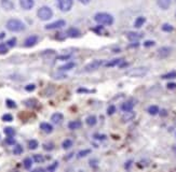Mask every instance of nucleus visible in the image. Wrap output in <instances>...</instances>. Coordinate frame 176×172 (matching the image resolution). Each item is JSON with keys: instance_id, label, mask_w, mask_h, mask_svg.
Masks as SVG:
<instances>
[{"instance_id": "nucleus-1", "label": "nucleus", "mask_w": 176, "mask_h": 172, "mask_svg": "<svg viewBox=\"0 0 176 172\" xmlns=\"http://www.w3.org/2000/svg\"><path fill=\"white\" fill-rule=\"evenodd\" d=\"M94 21L100 25H105V26H110L114 24V16L109 13L105 12H100V13L95 14Z\"/></svg>"}, {"instance_id": "nucleus-2", "label": "nucleus", "mask_w": 176, "mask_h": 172, "mask_svg": "<svg viewBox=\"0 0 176 172\" xmlns=\"http://www.w3.org/2000/svg\"><path fill=\"white\" fill-rule=\"evenodd\" d=\"M7 29L13 32L23 31V30H25V24L22 21H19V19H9L8 23H7Z\"/></svg>"}, {"instance_id": "nucleus-3", "label": "nucleus", "mask_w": 176, "mask_h": 172, "mask_svg": "<svg viewBox=\"0 0 176 172\" xmlns=\"http://www.w3.org/2000/svg\"><path fill=\"white\" fill-rule=\"evenodd\" d=\"M147 73H148V69L146 67H137L127 70L125 74L131 78H142V76H145Z\"/></svg>"}, {"instance_id": "nucleus-4", "label": "nucleus", "mask_w": 176, "mask_h": 172, "mask_svg": "<svg viewBox=\"0 0 176 172\" xmlns=\"http://www.w3.org/2000/svg\"><path fill=\"white\" fill-rule=\"evenodd\" d=\"M37 15L41 21H49L53 16V11L49 7H41L37 12Z\"/></svg>"}, {"instance_id": "nucleus-5", "label": "nucleus", "mask_w": 176, "mask_h": 172, "mask_svg": "<svg viewBox=\"0 0 176 172\" xmlns=\"http://www.w3.org/2000/svg\"><path fill=\"white\" fill-rule=\"evenodd\" d=\"M73 0H57V5L61 11L63 12H68L73 8Z\"/></svg>"}, {"instance_id": "nucleus-6", "label": "nucleus", "mask_w": 176, "mask_h": 172, "mask_svg": "<svg viewBox=\"0 0 176 172\" xmlns=\"http://www.w3.org/2000/svg\"><path fill=\"white\" fill-rule=\"evenodd\" d=\"M102 64H103V60H98V59L93 60L92 62H90V64H88L87 66H85L84 71H85V72H91V71L97 70Z\"/></svg>"}, {"instance_id": "nucleus-7", "label": "nucleus", "mask_w": 176, "mask_h": 172, "mask_svg": "<svg viewBox=\"0 0 176 172\" xmlns=\"http://www.w3.org/2000/svg\"><path fill=\"white\" fill-rule=\"evenodd\" d=\"M172 53V47L170 46H162L158 50V57L159 58H166Z\"/></svg>"}, {"instance_id": "nucleus-8", "label": "nucleus", "mask_w": 176, "mask_h": 172, "mask_svg": "<svg viewBox=\"0 0 176 172\" xmlns=\"http://www.w3.org/2000/svg\"><path fill=\"white\" fill-rule=\"evenodd\" d=\"M66 26V22L64 19H58V21L54 22V23H51V24L46 25V29L52 30V29H58V28H62V27Z\"/></svg>"}, {"instance_id": "nucleus-9", "label": "nucleus", "mask_w": 176, "mask_h": 172, "mask_svg": "<svg viewBox=\"0 0 176 172\" xmlns=\"http://www.w3.org/2000/svg\"><path fill=\"white\" fill-rule=\"evenodd\" d=\"M37 42H38V37L35 36V35H33V36H29V37L25 40L24 45L26 46V47H31V46L35 45Z\"/></svg>"}, {"instance_id": "nucleus-10", "label": "nucleus", "mask_w": 176, "mask_h": 172, "mask_svg": "<svg viewBox=\"0 0 176 172\" xmlns=\"http://www.w3.org/2000/svg\"><path fill=\"white\" fill-rule=\"evenodd\" d=\"M19 4L24 10H30V9H33L35 1L34 0H19Z\"/></svg>"}, {"instance_id": "nucleus-11", "label": "nucleus", "mask_w": 176, "mask_h": 172, "mask_svg": "<svg viewBox=\"0 0 176 172\" xmlns=\"http://www.w3.org/2000/svg\"><path fill=\"white\" fill-rule=\"evenodd\" d=\"M0 3H1V7L7 11H11L14 9V3L12 0H1Z\"/></svg>"}, {"instance_id": "nucleus-12", "label": "nucleus", "mask_w": 176, "mask_h": 172, "mask_svg": "<svg viewBox=\"0 0 176 172\" xmlns=\"http://www.w3.org/2000/svg\"><path fill=\"white\" fill-rule=\"evenodd\" d=\"M158 7L162 10H168L171 7V3H172V0H157Z\"/></svg>"}, {"instance_id": "nucleus-13", "label": "nucleus", "mask_w": 176, "mask_h": 172, "mask_svg": "<svg viewBox=\"0 0 176 172\" xmlns=\"http://www.w3.org/2000/svg\"><path fill=\"white\" fill-rule=\"evenodd\" d=\"M127 37L130 41H135V42H137V41L143 37V35H142V33H138V32L130 31L127 33Z\"/></svg>"}, {"instance_id": "nucleus-14", "label": "nucleus", "mask_w": 176, "mask_h": 172, "mask_svg": "<svg viewBox=\"0 0 176 172\" xmlns=\"http://www.w3.org/2000/svg\"><path fill=\"white\" fill-rule=\"evenodd\" d=\"M133 108H134V103L131 101H127L124 103H122L121 105V110L123 112H130V111L133 110Z\"/></svg>"}, {"instance_id": "nucleus-15", "label": "nucleus", "mask_w": 176, "mask_h": 172, "mask_svg": "<svg viewBox=\"0 0 176 172\" xmlns=\"http://www.w3.org/2000/svg\"><path fill=\"white\" fill-rule=\"evenodd\" d=\"M63 118H64V116H63L62 113H54V114L51 116V121L54 124H60V123H62Z\"/></svg>"}, {"instance_id": "nucleus-16", "label": "nucleus", "mask_w": 176, "mask_h": 172, "mask_svg": "<svg viewBox=\"0 0 176 172\" xmlns=\"http://www.w3.org/2000/svg\"><path fill=\"white\" fill-rule=\"evenodd\" d=\"M40 129L42 131L46 132V133H51V132L53 131V127H52L49 123H41Z\"/></svg>"}, {"instance_id": "nucleus-17", "label": "nucleus", "mask_w": 176, "mask_h": 172, "mask_svg": "<svg viewBox=\"0 0 176 172\" xmlns=\"http://www.w3.org/2000/svg\"><path fill=\"white\" fill-rule=\"evenodd\" d=\"M67 35L70 38H78L80 36V31L77 28H69L67 30Z\"/></svg>"}, {"instance_id": "nucleus-18", "label": "nucleus", "mask_w": 176, "mask_h": 172, "mask_svg": "<svg viewBox=\"0 0 176 172\" xmlns=\"http://www.w3.org/2000/svg\"><path fill=\"white\" fill-rule=\"evenodd\" d=\"M82 126V123L80 121H73L68 124V128L71 129V130H75V129H79Z\"/></svg>"}, {"instance_id": "nucleus-19", "label": "nucleus", "mask_w": 176, "mask_h": 172, "mask_svg": "<svg viewBox=\"0 0 176 172\" xmlns=\"http://www.w3.org/2000/svg\"><path fill=\"white\" fill-rule=\"evenodd\" d=\"M145 23H146V19H145L144 16H139V17H137V19H135L134 27H135V28H141Z\"/></svg>"}, {"instance_id": "nucleus-20", "label": "nucleus", "mask_w": 176, "mask_h": 172, "mask_svg": "<svg viewBox=\"0 0 176 172\" xmlns=\"http://www.w3.org/2000/svg\"><path fill=\"white\" fill-rule=\"evenodd\" d=\"M76 67V64H73V62H67L66 64L62 66V67L58 68V71L60 72H63V71H67V70H71L73 68Z\"/></svg>"}, {"instance_id": "nucleus-21", "label": "nucleus", "mask_w": 176, "mask_h": 172, "mask_svg": "<svg viewBox=\"0 0 176 172\" xmlns=\"http://www.w3.org/2000/svg\"><path fill=\"white\" fill-rule=\"evenodd\" d=\"M124 113L125 114L123 115V117H122V121L123 122H130L135 117V113L132 112V111H130V112H124Z\"/></svg>"}, {"instance_id": "nucleus-22", "label": "nucleus", "mask_w": 176, "mask_h": 172, "mask_svg": "<svg viewBox=\"0 0 176 172\" xmlns=\"http://www.w3.org/2000/svg\"><path fill=\"white\" fill-rule=\"evenodd\" d=\"M123 59L121 58H116V59H112V60H109L108 62H106L105 66L106 67H115V66H118L120 62H122Z\"/></svg>"}, {"instance_id": "nucleus-23", "label": "nucleus", "mask_w": 176, "mask_h": 172, "mask_svg": "<svg viewBox=\"0 0 176 172\" xmlns=\"http://www.w3.org/2000/svg\"><path fill=\"white\" fill-rule=\"evenodd\" d=\"M85 122H87V124L89 125V126H95L96 125V123H97V119H96V117H95L94 115H90L89 117H87V119H85Z\"/></svg>"}, {"instance_id": "nucleus-24", "label": "nucleus", "mask_w": 176, "mask_h": 172, "mask_svg": "<svg viewBox=\"0 0 176 172\" xmlns=\"http://www.w3.org/2000/svg\"><path fill=\"white\" fill-rule=\"evenodd\" d=\"M37 105H38V101L36 99H28L25 101V105L28 108H31V109L37 107Z\"/></svg>"}, {"instance_id": "nucleus-25", "label": "nucleus", "mask_w": 176, "mask_h": 172, "mask_svg": "<svg viewBox=\"0 0 176 172\" xmlns=\"http://www.w3.org/2000/svg\"><path fill=\"white\" fill-rule=\"evenodd\" d=\"M159 112H160L159 107H157V105H150L148 108V113L150 115H157Z\"/></svg>"}, {"instance_id": "nucleus-26", "label": "nucleus", "mask_w": 176, "mask_h": 172, "mask_svg": "<svg viewBox=\"0 0 176 172\" xmlns=\"http://www.w3.org/2000/svg\"><path fill=\"white\" fill-rule=\"evenodd\" d=\"M161 78H162L163 80H171V79H176V71H171V72H169V73H165V74H163Z\"/></svg>"}, {"instance_id": "nucleus-27", "label": "nucleus", "mask_w": 176, "mask_h": 172, "mask_svg": "<svg viewBox=\"0 0 176 172\" xmlns=\"http://www.w3.org/2000/svg\"><path fill=\"white\" fill-rule=\"evenodd\" d=\"M23 164H24V167L25 169H30L31 168V165H33V160H31V158H29V157H27V158H25L24 161H23Z\"/></svg>"}, {"instance_id": "nucleus-28", "label": "nucleus", "mask_w": 176, "mask_h": 172, "mask_svg": "<svg viewBox=\"0 0 176 172\" xmlns=\"http://www.w3.org/2000/svg\"><path fill=\"white\" fill-rule=\"evenodd\" d=\"M73 140L70 139H66L64 142H63V148H65V150H68V148H70L73 146Z\"/></svg>"}, {"instance_id": "nucleus-29", "label": "nucleus", "mask_w": 176, "mask_h": 172, "mask_svg": "<svg viewBox=\"0 0 176 172\" xmlns=\"http://www.w3.org/2000/svg\"><path fill=\"white\" fill-rule=\"evenodd\" d=\"M4 133L8 136V137H14V134H15V130L11 127H7L4 128Z\"/></svg>"}, {"instance_id": "nucleus-30", "label": "nucleus", "mask_w": 176, "mask_h": 172, "mask_svg": "<svg viewBox=\"0 0 176 172\" xmlns=\"http://www.w3.org/2000/svg\"><path fill=\"white\" fill-rule=\"evenodd\" d=\"M28 146H29L30 150H36L38 148V141L37 140H30L28 142Z\"/></svg>"}, {"instance_id": "nucleus-31", "label": "nucleus", "mask_w": 176, "mask_h": 172, "mask_svg": "<svg viewBox=\"0 0 176 172\" xmlns=\"http://www.w3.org/2000/svg\"><path fill=\"white\" fill-rule=\"evenodd\" d=\"M173 26L170 24H163L162 25V30L165 32H171V31H173Z\"/></svg>"}, {"instance_id": "nucleus-32", "label": "nucleus", "mask_w": 176, "mask_h": 172, "mask_svg": "<svg viewBox=\"0 0 176 172\" xmlns=\"http://www.w3.org/2000/svg\"><path fill=\"white\" fill-rule=\"evenodd\" d=\"M13 153L14 155H19V154L23 153V148L21 145H15L14 146V150H13Z\"/></svg>"}, {"instance_id": "nucleus-33", "label": "nucleus", "mask_w": 176, "mask_h": 172, "mask_svg": "<svg viewBox=\"0 0 176 172\" xmlns=\"http://www.w3.org/2000/svg\"><path fill=\"white\" fill-rule=\"evenodd\" d=\"M8 52L7 43H0V54H6Z\"/></svg>"}, {"instance_id": "nucleus-34", "label": "nucleus", "mask_w": 176, "mask_h": 172, "mask_svg": "<svg viewBox=\"0 0 176 172\" xmlns=\"http://www.w3.org/2000/svg\"><path fill=\"white\" fill-rule=\"evenodd\" d=\"M7 107L8 108H11V109H15L16 108V103L11 99H7Z\"/></svg>"}, {"instance_id": "nucleus-35", "label": "nucleus", "mask_w": 176, "mask_h": 172, "mask_svg": "<svg viewBox=\"0 0 176 172\" xmlns=\"http://www.w3.org/2000/svg\"><path fill=\"white\" fill-rule=\"evenodd\" d=\"M90 153H91V150H81V152H79V153H78V157H79V158H82V157H84V156L89 155Z\"/></svg>"}, {"instance_id": "nucleus-36", "label": "nucleus", "mask_w": 176, "mask_h": 172, "mask_svg": "<svg viewBox=\"0 0 176 172\" xmlns=\"http://www.w3.org/2000/svg\"><path fill=\"white\" fill-rule=\"evenodd\" d=\"M2 121L3 122H12L13 121V116L11 114H4L2 116Z\"/></svg>"}, {"instance_id": "nucleus-37", "label": "nucleus", "mask_w": 176, "mask_h": 172, "mask_svg": "<svg viewBox=\"0 0 176 172\" xmlns=\"http://www.w3.org/2000/svg\"><path fill=\"white\" fill-rule=\"evenodd\" d=\"M115 112H116V107L112 105H109L108 109H107V114H108V115H112Z\"/></svg>"}, {"instance_id": "nucleus-38", "label": "nucleus", "mask_w": 176, "mask_h": 172, "mask_svg": "<svg viewBox=\"0 0 176 172\" xmlns=\"http://www.w3.org/2000/svg\"><path fill=\"white\" fill-rule=\"evenodd\" d=\"M15 43H16V39H15V38H12V39H10V40L7 42V45H8L9 47H13V46L15 45Z\"/></svg>"}, {"instance_id": "nucleus-39", "label": "nucleus", "mask_w": 176, "mask_h": 172, "mask_svg": "<svg viewBox=\"0 0 176 172\" xmlns=\"http://www.w3.org/2000/svg\"><path fill=\"white\" fill-rule=\"evenodd\" d=\"M34 160H35L36 162L40 164V162H42V161L44 160V158L41 155H35V156H34Z\"/></svg>"}, {"instance_id": "nucleus-40", "label": "nucleus", "mask_w": 176, "mask_h": 172, "mask_svg": "<svg viewBox=\"0 0 176 172\" xmlns=\"http://www.w3.org/2000/svg\"><path fill=\"white\" fill-rule=\"evenodd\" d=\"M6 143L9 145H14L15 144V140H14L13 137H8L6 139Z\"/></svg>"}, {"instance_id": "nucleus-41", "label": "nucleus", "mask_w": 176, "mask_h": 172, "mask_svg": "<svg viewBox=\"0 0 176 172\" xmlns=\"http://www.w3.org/2000/svg\"><path fill=\"white\" fill-rule=\"evenodd\" d=\"M43 148L46 150H52L53 148H54V146H53V144H52V143H49V144H48V143H46V144H43Z\"/></svg>"}, {"instance_id": "nucleus-42", "label": "nucleus", "mask_w": 176, "mask_h": 172, "mask_svg": "<svg viewBox=\"0 0 176 172\" xmlns=\"http://www.w3.org/2000/svg\"><path fill=\"white\" fill-rule=\"evenodd\" d=\"M154 42L150 40L146 41V42L144 43V46H146V47H150V46H154Z\"/></svg>"}, {"instance_id": "nucleus-43", "label": "nucleus", "mask_w": 176, "mask_h": 172, "mask_svg": "<svg viewBox=\"0 0 176 172\" xmlns=\"http://www.w3.org/2000/svg\"><path fill=\"white\" fill-rule=\"evenodd\" d=\"M25 89L27 91H33L34 89H35V85L34 84H30V85H27L26 87H25Z\"/></svg>"}, {"instance_id": "nucleus-44", "label": "nucleus", "mask_w": 176, "mask_h": 172, "mask_svg": "<svg viewBox=\"0 0 176 172\" xmlns=\"http://www.w3.org/2000/svg\"><path fill=\"white\" fill-rule=\"evenodd\" d=\"M56 167H57V162H54L52 166L48 167V170H49V171H54V170L56 169Z\"/></svg>"}, {"instance_id": "nucleus-45", "label": "nucleus", "mask_w": 176, "mask_h": 172, "mask_svg": "<svg viewBox=\"0 0 176 172\" xmlns=\"http://www.w3.org/2000/svg\"><path fill=\"white\" fill-rule=\"evenodd\" d=\"M53 78H54V79H65V78H67V75H63V74H53Z\"/></svg>"}, {"instance_id": "nucleus-46", "label": "nucleus", "mask_w": 176, "mask_h": 172, "mask_svg": "<svg viewBox=\"0 0 176 172\" xmlns=\"http://www.w3.org/2000/svg\"><path fill=\"white\" fill-rule=\"evenodd\" d=\"M166 86H168L169 89H175L176 88V84L175 83H169Z\"/></svg>"}, {"instance_id": "nucleus-47", "label": "nucleus", "mask_w": 176, "mask_h": 172, "mask_svg": "<svg viewBox=\"0 0 176 172\" xmlns=\"http://www.w3.org/2000/svg\"><path fill=\"white\" fill-rule=\"evenodd\" d=\"M78 93H90V90H88V89H85V88H79Z\"/></svg>"}, {"instance_id": "nucleus-48", "label": "nucleus", "mask_w": 176, "mask_h": 172, "mask_svg": "<svg viewBox=\"0 0 176 172\" xmlns=\"http://www.w3.org/2000/svg\"><path fill=\"white\" fill-rule=\"evenodd\" d=\"M79 1H80V2H81L82 4H89L91 0H79Z\"/></svg>"}, {"instance_id": "nucleus-49", "label": "nucleus", "mask_w": 176, "mask_h": 172, "mask_svg": "<svg viewBox=\"0 0 176 172\" xmlns=\"http://www.w3.org/2000/svg\"><path fill=\"white\" fill-rule=\"evenodd\" d=\"M131 164H132V161H127V165H125V169H129L131 167Z\"/></svg>"}, {"instance_id": "nucleus-50", "label": "nucleus", "mask_w": 176, "mask_h": 172, "mask_svg": "<svg viewBox=\"0 0 176 172\" xmlns=\"http://www.w3.org/2000/svg\"><path fill=\"white\" fill-rule=\"evenodd\" d=\"M161 112H162V113H161V115H162V116H166V115H168V113H166V111H165V110H162Z\"/></svg>"}, {"instance_id": "nucleus-51", "label": "nucleus", "mask_w": 176, "mask_h": 172, "mask_svg": "<svg viewBox=\"0 0 176 172\" xmlns=\"http://www.w3.org/2000/svg\"><path fill=\"white\" fill-rule=\"evenodd\" d=\"M173 152L176 154V145H174V146H173Z\"/></svg>"}, {"instance_id": "nucleus-52", "label": "nucleus", "mask_w": 176, "mask_h": 172, "mask_svg": "<svg viewBox=\"0 0 176 172\" xmlns=\"http://www.w3.org/2000/svg\"><path fill=\"white\" fill-rule=\"evenodd\" d=\"M3 37H4V33H3V32H2V33H0V39H1V38H3Z\"/></svg>"}, {"instance_id": "nucleus-53", "label": "nucleus", "mask_w": 176, "mask_h": 172, "mask_svg": "<svg viewBox=\"0 0 176 172\" xmlns=\"http://www.w3.org/2000/svg\"><path fill=\"white\" fill-rule=\"evenodd\" d=\"M175 16H176V13H175Z\"/></svg>"}]
</instances>
